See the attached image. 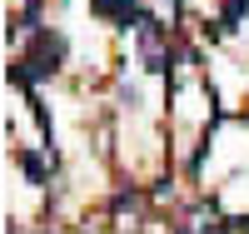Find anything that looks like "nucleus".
I'll return each instance as SVG.
<instances>
[{"label":"nucleus","instance_id":"obj_1","mask_svg":"<svg viewBox=\"0 0 249 234\" xmlns=\"http://www.w3.org/2000/svg\"><path fill=\"white\" fill-rule=\"evenodd\" d=\"M60 60H65V35H60V30H40V35H35V45L10 65V75H15L20 85H35V80L55 75V70H60Z\"/></svg>","mask_w":249,"mask_h":234},{"label":"nucleus","instance_id":"obj_2","mask_svg":"<svg viewBox=\"0 0 249 234\" xmlns=\"http://www.w3.org/2000/svg\"><path fill=\"white\" fill-rule=\"evenodd\" d=\"M90 10L100 15V20H110V25H120V30H130V25H140V30H155L160 20L140 5V0H90Z\"/></svg>","mask_w":249,"mask_h":234},{"label":"nucleus","instance_id":"obj_3","mask_svg":"<svg viewBox=\"0 0 249 234\" xmlns=\"http://www.w3.org/2000/svg\"><path fill=\"white\" fill-rule=\"evenodd\" d=\"M20 164H25V175H30V184H45V160H40L35 150H20Z\"/></svg>","mask_w":249,"mask_h":234},{"label":"nucleus","instance_id":"obj_4","mask_svg":"<svg viewBox=\"0 0 249 234\" xmlns=\"http://www.w3.org/2000/svg\"><path fill=\"white\" fill-rule=\"evenodd\" d=\"M249 10V0H224V5H219V20H224V30H234V20Z\"/></svg>","mask_w":249,"mask_h":234},{"label":"nucleus","instance_id":"obj_5","mask_svg":"<svg viewBox=\"0 0 249 234\" xmlns=\"http://www.w3.org/2000/svg\"><path fill=\"white\" fill-rule=\"evenodd\" d=\"M210 234H224V229H210Z\"/></svg>","mask_w":249,"mask_h":234}]
</instances>
